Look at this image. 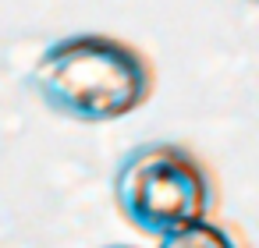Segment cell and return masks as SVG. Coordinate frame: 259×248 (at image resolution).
Masks as SVG:
<instances>
[{"instance_id": "1", "label": "cell", "mask_w": 259, "mask_h": 248, "mask_svg": "<svg viewBox=\"0 0 259 248\" xmlns=\"http://www.w3.org/2000/svg\"><path fill=\"white\" fill-rule=\"evenodd\" d=\"M32 92L61 117L107 124L135 114L156 85L149 57L107 32H71L54 39L29 75Z\"/></svg>"}, {"instance_id": "2", "label": "cell", "mask_w": 259, "mask_h": 248, "mask_svg": "<svg viewBox=\"0 0 259 248\" xmlns=\"http://www.w3.org/2000/svg\"><path fill=\"white\" fill-rule=\"evenodd\" d=\"M114 206L142 234L163 237L209 216L213 177L206 163L178 142H146L114 167Z\"/></svg>"}, {"instance_id": "3", "label": "cell", "mask_w": 259, "mask_h": 248, "mask_svg": "<svg viewBox=\"0 0 259 248\" xmlns=\"http://www.w3.org/2000/svg\"><path fill=\"white\" fill-rule=\"evenodd\" d=\"M156 248H238V241L224 227H217L213 220H195L188 227L163 234Z\"/></svg>"}, {"instance_id": "4", "label": "cell", "mask_w": 259, "mask_h": 248, "mask_svg": "<svg viewBox=\"0 0 259 248\" xmlns=\"http://www.w3.org/2000/svg\"><path fill=\"white\" fill-rule=\"evenodd\" d=\"M110 248H132V244H110Z\"/></svg>"}]
</instances>
